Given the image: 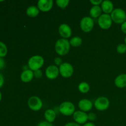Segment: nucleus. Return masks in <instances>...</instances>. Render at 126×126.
Instances as JSON below:
<instances>
[{
	"instance_id": "f704fd0d",
	"label": "nucleus",
	"mask_w": 126,
	"mask_h": 126,
	"mask_svg": "<svg viewBox=\"0 0 126 126\" xmlns=\"http://www.w3.org/2000/svg\"><path fill=\"white\" fill-rule=\"evenodd\" d=\"M82 126H95L93 123H91V122H89V123H85L84 124H83Z\"/></svg>"
},
{
	"instance_id": "9d476101",
	"label": "nucleus",
	"mask_w": 126,
	"mask_h": 126,
	"mask_svg": "<svg viewBox=\"0 0 126 126\" xmlns=\"http://www.w3.org/2000/svg\"><path fill=\"white\" fill-rule=\"evenodd\" d=\"M73 117L75 123L78 124H84L88 120V114L86 112L82 111H76L73 114Z\"/></svg>"
},
{
	"instance_id": "dca6fc26",
	"label": "nucleus",
	"mask_w": 126,
	"mask_h": 126,
	"mask_svg": "<svg viewBox=\"0 0 126 126\" xmlns=\"http://www.w3.org/2000/svg\"><path fill=\"white\" fill-rule=\"evenodd\" d=\"M34 78V73L32 70L30 69L25 70L20 75V79L23 82H29Z\"/></svg>"
},
{
	"instance_id": "f257e3e1",
	"label": "nucleus",
	"mask_w": 126,
	"mask_h": 126,
	"mask_svg": "<svg viewBox=\"0 0 126 126\" xmlns=\"http://www.w3.org/2000/svg\"><path fill=\"white\" fill-rule=\"evenodd\" d=\"M70 41L66 39H58L55 44V50L57 54L60 56L66 55L70 50Z\"/></svg>"
},
{
	"instance_id": "6ab92c4d",
	"label": "nucleus",
	"mask_w": 126,
	"mask_h": 126,
	"mask_svg": "<svg viewBox=\"0 0 126 126\" xmlns=\"http://www.w3.org/2000/svg\"><path fill=\"white\" fill-rule=\"evenodd\" d=\"M89 14L91 18H98L102 14V8L100 6H93L90 9Z\"/></svg>"
},
{
	"instance_id": "6e6552de",
	"label": "nucleus",
	"mask_w": 126,
	"mask_h": 126,
	"mask_svg": "<svg viewBox=\"0 0 126 126\" xmlns=\"http://www.w3.org/2000/svg\"><path fill=\"white\" fill-rule=\"evenodd\" d=\"M111 17L110 15L103 14L98 18V24L103 30H108L112 25Z\"/></svg>"
},
{
	"instance_id": "5701e85b",
	"label": "nucleus",
	"mask_w": 126,
	"mask_h": 126,
	"mask_svg": "<svg viewBox=\"0 0 126 126\" xmlns=\"http://www.w3.org/2000/svg\"><path fill=\"white\" fill-rule=\"evenodd\" d=\"M7 54V48L6 44L0 41V57L3 58Z\"/></svg>"
},
{
	"instance_id": "f3484780",
	"label": "nucleus",
	"mask_w": 126,
	"mask_h": 126,
	"mask_svg": "<svg viewBox=\"0 0 126 126\" xmlns=\"http://www.w3.org/2000/svg\"><path fill=\"white\" fill-rule=\"evenodd\" d=\"M114 84L118 88L126 87V74H121L114 79Z\"/></svg>"
},
{
	"instance_id": "72a5a7b5",
	"label": "nucleus",
	"mask_w": 126,
	"mask_h": 126,
	"mask_svg": "<svg viewBox=\"0 0 126 126\" xmlns=\"http://www.w3.org/2000/svg\"><path fill=\"white\" fill-rule=\"evenodd\" d=\"M65 126H80L79 124H77L76 123H73V122H71V123H68L66 124Z\"/></svg>"
},
{
	"instance_id": "7ed1b4c3",
	"label": "nucleus",
	"mask_w": 126,
	"mask_h": 126,
	"mask_svg": "<svg viewBox=\"0 0 126 126\" xmlns=\"http://www.w3.org/2000/svg\"><path fill=\"white\" fill-rule=\"evenodd\" d=\"M113 22L118 24H122L126 21V13L121 8L114 9L110 14Z\"/></svg>"
},
{
	"instance_id": "473e14b6",
	"label": "nucleus",
	"mask_w": 126,
	"mask_h": 126,
	"mask_svg": "<svg viewBox=\"0 0 126 126\" xmlns=\"http://www.w3.org/2000/svg\"><path fill=\"white\" fill-rule=\"evenodd\" d=\"M4 82V77L2 75V74L0 73V88L3 86Z\"/></svg>"
},
{
	"instance_id": "7c9ffc66",
	"label": "nucleus",
	"mask_w": 126,
	"mask_h": 126,
	"mask_svg": "<svg viewBox=\"0 0 126 126\" xmlns=\"http://www.w3.org/2000/svg\"><path fill=\"white\" fill-rule=\"evenodd\" d=\"M121 30L123 32V33L126 34V21L121 24Z\"/></svg>"
},
{
	"instance_id": "2eb2a0df",
	"label": "nucleus",
	"mask_w": 126,
	"mask_h": 126,
	"mask_svg": "<svg viewBox=\"0 0 126 126\" xmlns=\"http://www.w3.org/2000/svg\"><path fill=\"white\" fill-rule=\"evenodd\" d=\"M101 8L102 11L105 14L110 15L113 11L114 10V6L113 3L111 1L109 0H105L103 1L102 3L101 4Z\"/></svg>"
},
{
	"instance_id": "b1692460",
	"label": "nucleus",
	"mask_w": 126,
	"mask_h": 126,
	"mask_svg": "<svg viewBox=\"0 0 126 126\" xmlns=\"http://www.w3.org/2000/svg\"><path fill=\"white\" fill-rule=\"evenodd\" d=\"M70 3L69 0H57L56 4L58 7L61 9H65L67 7Z\"/></svg>"
},
{
	"instance_id": "a878e982",
	"label": "nucleus",
	"mask_w": 126,
	"mask_h": 126,
	"mask_svg": "<svg viewBox=\"0 0 126 126\" xmlns=\"http://www.w3.org/2000/svg\"><path fill=\"white\" fill-rule=\"evenodd\" d=\"M33 73H34V77L36 79H40L43 76V73L41 70H36V71H33Z\"/></svg>"
},
{
	"instance_id": "412c9836",
	"label": "nucleus",
	"mask_w": 126,
	"mask_h": 126,
	"mask_svg": "<svg viewBox=\"0 0 126 126\" xmlns=\"http://www.w3.org/2000/svg\"><path fill=\"white\" fill-rule=\"evenodd\" d=\"M78 90L81 93L86 94L89 91L90 86L87 82H82L79 84Z\"/></svg>"
},
{
	"instance_id": "c756f323",
	"label": "nucleus",
	"mask_w": 126,
	"mask_h": 126,
	"mask_svg": "<svg viewBox=\"0 0 126 126\" xmlns=\"http://www.w3.org/2000/svg\"><path fill=\"white\" fill-rule=\"evenodd\" d=\"M90 2L94 6H99V5H101L103 1L102 0H91Z\"/></svg>"
},
{
	"instance_id": "a211bd4d",
	"label": "nucleus",
	"mask_w": 126,
	"mask_h": 126,
	"mask_svg": "<svg viewBox=\"0 0 126 126\" xmlns=\"http://www.w3.org/2000/svg\"><path fill=\"white\" fill-rule=\"evenodd\" d=\"M44 118L46 121L50 123H52L56 118V113L52 109H48L44 112Z\"/></svg>"
},
{
	"instance_id": "20e7f679",
	"label": "nucleus",
	"mask_w": 126,
	"mask_h": 126,
	"mask_svg": "<svg viewBox=\"0 0 126 126\" xmlns=\"http://www.w3.org/2000/svg\"><path fill=\"white\" fill-rule=\"evenodd\" d=\"M59 110L62 114L64 116L73 115L75 112V106L72 102L66 101L60 104L59 107Z\"/></svg>"
},
{
	"instance_id": "4be33fe9",
	"label": "nucleus",
	"mask_w": 126,
	"mask_h": 126,
	"mask_svg": "<svg viewBox=\"0 0 126 126\" xmlns=\"http://www.w3.org/2000/svg\"><path fill=\"white\" fill-rule=\"evenodd\" d=\"M82 38L79 36H75L71 38L70 40V44L73 47H79L82 44Z\"/></svg>"
},
{
	"instance_id": "2f4dec72",
	"label": "nucleus",
	"mask_w": 126,
	"mask_h": 126,
	"mask_svg": "<svg viewBox=\"0 0 126 126\" xmlns=\"http://www.w3.org/2000/svg\"><path fill=\"white\" fill-rule=\"evenodd\" d=\"M5 64L6 63H5L4 60L2 58L0 57V70H2L4 68Z\"/></svg>"
},
{
	"instance_id": "f03ea898",
	"label": "nucleus",
	"mask_w": 126,
	"mask_h": 126,
	"mask_svg": "<svg viewBox=\"0 0 126 126\" xmlns=\"http://www.w3.org/2000/svg\"><path fill=\"white\" fill-rule=\"evenodd\" d=\"M44 59L41 55H33L29 59L28 61V66L30 70L33 71L40 70L41 68L44 65Z\"/></svg>"
},
{
	"instance_id": "f8f14e48",
	"label": "nucleus",
	"mask_w": 126,
	"mask_h": 126,
	"mask_svg": "<svg viewBox=\"0 0 126 126\" xmlns=\"http://www.w3.org/2000/svg\"><path fill=\"white\" fill-rule=\"evenodd\" d=\"M53 4L52 0H39L37 3V7L41 12H47L52 9Z\"/></svg>"
},
{
	"instance_id": "cd10ccee",
	"label": "nucleus",
	"mask_w": 126,
	"mask_h": 126,
	"mask_svg": "<svg viewBox=\"0 0 126 126\" xmlns=\"http://www.w3.org/2000/svg\"><path fill=\"white\" fill-rule=\"evenodd\" d=\"M37 126H54L52 123H50L49 122L46 121H41L40 123H38Z\"/></svg>"
},
{
	"instance_id": "39448f33",
	"label": "nucleus",
	"mask_w": 126,
	"mask_h": 126,
	"mask_svg": "<svg viewBox=\"0 0 126 126\" xmlns=\"http://www.w3.org/2000/svg\"><path fill=\"white\" fill-rule=\"evenodd\" d=\"M94 27V22L91 17H84L81 20L80 27L82 32L85 33L91 32Z\"/></svg>"
},
{
	"instance_id": "4468645a",
	"label": "nucleus",
	"mask_w": 126,
	"mask_h": 126,
	"mask_svg": "<svg viewBox=\"0 0 126 126\" xmlns=\"http://www.w3.org/2000/svg\"><path fill=\"white\" fill-rule=\"evenodd\" d=\"M93 107V103L90 100L83 98L78 103V107L82 111L87 112L91 110Z\"/></svg>"
},
{
	"instance_id": "0eeeda50",
	"label": "nucleus",
	"mask_w": 126,
	"mask_h": 126,
	"mask_svg": "<svg viewBox=\"0 0 126 126\" xmlns=\"http://www.w3.org/2000/svg\"><path fill=\"white\" fill-rule=\"evenodd\" d=\"M59 72L60 75L62 77L68 78L73 75L74 68L71 64L68 62H63L59 66Z\"/></svg>"
},
{
	"instance_id": "bb28decb",
	"label": "nucleus",
	"mask_w": 126,
	"mask_h": 126,
	"mask_svg": "<svg viewBox=\"0 0 126 126\" xmlns=\"http://www.w3.org/2000/svg\"><path fill=\"white\" fill-rule=\"evenodd\" d=\"M54 63L55 64V66H60L63 63V61L61 58L57 57H55V59H54Z\"/></svg>"
},
{
	"instance_id": "c85d7f7f",
	"label": "nucleus",
	"mask_w": 126,
	"mask_h": 126,
	"mask_svg": "<svg viewBox=\"0 0 126 126\" xmlns=\"http://www.w3.org/2000/svg\"><path fill=\"white\" fill-rule=\"evenodd\" d=\"M88 114V120L94 121L97 118V115L94 113H89Z\"/></svg>"
},
{
	"instance_id": "423d86ee",
	"label": "nucleus",
	"mask_w": 126,
	"mask_h": 126,
	"mask_svg": "<svg viewBox=\"0 0 126 126\" xmlns=\"http://www.w3.org/2000/svg\"><path fill=\"white\" fill-rule=\"evenodd\" d=\"M43 105V101L37 96H32L28 100V106L29 108L34 111L40 110Z\"/></svg>"
},
{
	"instance_id": "9b49d317",
	"label": "nucleus",
	"mask_w": 126,
	"mask_h": 126,
	"mask_svg": "<svg viewBox=\"0 0 126 126\" xmlns=\"http://www.w3.org/2000/svg\"><path fill=\"white\" fill-rule=\"evenodd\" d=\"M45 74L46 77L49 79H55L59 76V74H60L59 68L55 65H50V66H47V68L46 69Z\"/></svg>"
},
{
	"instance_id": "aec40b11",
	"label": "nucleus",
	"mask_w": 126,
	"mask_h": 126,
	"mask_svg": "<svg viewBox=\"0 0 126 126\" xmlns=\"http://www.w3.org/2000/svg\"><path fill=\"white\" fill-rule=\"evenodd\" d=\"M39 11H40L38 8V7L34 6H31L27 9L26 13L28 17H36L39 15Z\"/></svg>"
},
{
	"instance_id": "ddd939ff",
	"label": "nucleus",
	"mask_w": 126,
	"mask_h": 126,
	"mask_svg": "<svg viewBox=\"0 0 126 126\" xmlns=\"http://www.w3.org/2000/svg\"><path fill=\"white\" fill-rule=\"evenodd\" d=\"M59 33L62 38L66 39L70 38L72 34V30L70 26L66 23H62L59 27Z\"/></svg>"
},
{
	"instance_id": "e433bc0d",
	"label": "nucleus",
	"mask_w": 126,
	"mask_h": 126,
	"mask_svg": "<svg viewBox=\"0 0 126 126\" xmlns=\"http://www.w3.org/2000/svg\"><path fill=\"white\" fill-rule=\"evenodd\" d=\"M124 42H125V44H126V36L125 37V39H124Z\"/></svg>"
},
{
	"instance_id": "1a4fd4ad",
	"label": "nucleus",
	"mask_w": 126,
	"mask_h": 126,
	"mask_svg": "<svg viewBox=\"0 0 126 126\" xmlns=\"http://www.w3.org/2000/svg\"><path fill=\"white\" fill-rule=\"evenodd\" d=\"M110 100L107 97H100L95 100L94 107L97 110L105 111L109 108Z\"/></svg>"
},
{
	"instance_id": "393cba45",
	"label": "nucleus",
	"mask_w": 126,
	"mask_h": 126,
	"mask_svg": "<svg viewBox=\"0 0 126 126\" xmlns=\"http://www.w3.org/2000/svg\"><path fill=\"white\" fill-rule=\"evenodd\" d=\"M116 50L119 54H124L126 52V44H119L116 47Z\"/></svg>"
},
{
	"instance_id": "c9c22d12",
	"label": "nucleus",
	"mask_w": 126,
	"mask_h": 126,
	"mask_svg": "<svg viewBox=\"0 0 126 126\" xmlns=\"http://www.w3.org/2000/svg\"><path fill=\"white\" fill-rule=\"evenodd\" d=\"M1 99H2V94H1V92H0V102H1Z\"/></svg>"
}]
</instances>
